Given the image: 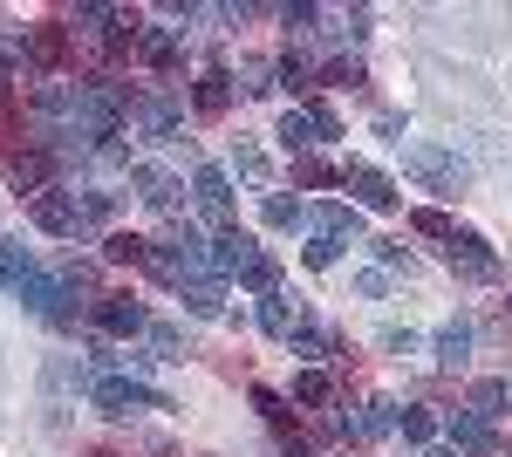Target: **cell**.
Returning <instances> with one entry per match:
<instances>
[{
	"mask_svg": "<svg viewBox=\"0 0 512 457\" xmlns=\"http://www.w3.org/2000/svg\"><path fill=\"white\" fill-rule=\"evenodd\" d=\"M0 280H7V287L21 294V307H28V314H41L48 328H76V307H69V287H62L55 273H41L35 260H28V253L14 246V239H0Z\"/></svg>",
	"mask_w": 512,
	"mask_h": 457,
	"instance_id": "1",
	"label": "cell"
},
{
	"mask_svg": "<svg viewBox=\"0 0 512 457\" xmlns=\"http://www.w3.org/2000/svg\"><path fill=\"white\" fill-rule=\"evenodd\" d=\"M403 171H410V178H417L424 191H437V198H458V191L472 185L465 157L444 151V144H403Z\"/></svg>",
	"mask_w": 512,
	"mask_h": 457,
	"instance_id": "2",
	"label": "cell"
},
{
	"mask_svg": "<svg viewBox=\"0 0 512 457\" xmlns=\"http://www.w3.org/2000/svg\"><path fill=\"white\" fill-rule=\"evenodd\" d=\"M89 396H96V410H103V417H137V410H171V403H164L158 389H144L137 376H103L96 389H89Z\"/></svg>",
	"mask_w": 512,
	"mask_h": 457,
	"instance_id": "3",
	"label": "cell"
},
{
	"mask_svg": "<svg viewBox=\"0 0 512 457\" xmlns=\"http://www.w3.org/2000/svg\"><path fill=\"white\" fill-rule=\"evenodd\" d=\"M130 130L151 144H178V103L171 96H130Z\"/></svg>",
	"mask_w": 512,
	"mask_h": 457,
	"instance_id": "4",
	"label": "cell"
},
{
	"mask_svg": "<svg viewBox=\"0 0 512 457\" xmlns=\"http://www.w3.org/2000/svg\"><path fill=\"white\" fill-rule=\"evenodd\" d=\"M89 321H96L103 335H144V328H151L144 301H130V294H96V301H89Z\"/></svg>",
	"mask_w": 512,
	"mask_h": 457,
	"instance_id": "5",
	"label": "cell"
},
{
	"mask_svg": "<svg viewBox=\"0 0 512 457\" xmlns=\"http://www.w3.org/2000/svg\"><path fill=\"white\" fill-rule=\"evenodd\" d=\"M444 260L465 273V280H499V260H492V246H485L478 232H465V226L444 239Z\"/></svg>",
	"mask_w": 512,
	"mask_h": 457,
	"instance_id": "6",
	"label": "cell"
},
{
	"mask_svg": "<svg viewBox=\"0 0 512 457\" xmlns=\"http://www.w3.org/2000/svg\"><path fill=\"white\" fill-rule=\"evenodd\" d=\"M390 430H396V403H383V396L355 403L349 417H342V437H349V444H383Z\"/></svg>",
	"mask_w": 512,
	"mask_h": 457,
	"instance_id": "7",
	"label": "cell"
},
{
	"mask_svg": "<svg viewBox=\"0 0 512 457\" xmlns=\"http://www.w3.org/2000/svg\"><path fill=\"white\" fill-rule=\"evenodd\" d=\"M28 219H35L41 232H55V239H69V232L82 226L76 191H41V198H28Z\"/></svg>",
	"mask_w": 512,
	"mask_h": 457,
	"instance_id": "8",
	"label": "cell"
},
{
	"mask_svg": "<svg viewBox=\"0 0 512 457\" xmlns=\"http://www.w3.org/2000/svg\"><path fill=\"white\" fill-rule=\"evenodd\" d=\"M21 55H28L35 69H62V62H69V28H62V21L28 28V35H21Z\"/></svg>",
	"mask_w": 512,
	"mask_h": 457,
	"instance_id": "9",
	"label": "cell"
},
{
	"mask_svg": "<svg viewBox=\"0 0 512 457\" xmlns=\"http://www.w3.org/2000/svg\"><path fill=\"white\" fill-rule=\"evenodd\" d=\"M192 191H198V212H205V219H219V232L233 226V191H226V171H219V164H198Z\"/></svg>",
	"mask_w": 512,
	"mask_h": 457,
	"instance_id": "10",
	"label": "cell"
},
{
	"mask_svg": "<svg viewBox=\"0 0 512 457\" xmlns=\"http://www.w3.org/2000/svg\"><path fill=\"white\" fill-rule=\"evenodd\" d=\"M130 191H137V198H144V205H151V212H171V205H178V178H171V171H164V164H130Z\"/></svg>",
	"mask_w": 512,
	"mask_h": 457,
	"instance_id": "11",
	"label": "cell"
},
{
	"mask_svg": "<svg viewBox=\"0 0 512 457\" xmlns=\"http://www.w3.org/2000/svg\"><path fill=\"white\" fill-rule=\"evenodd\" d=\"M451 451L458 457H499V430L465 410V417H451Z\"/></svg>",
	"mask_w": 512,
	"mask_h": 457,
	"instance_id": "12",
	"label": "cell"
},
{
	"mask_svg": "<svg viewBox=\"0 0 512 457\" xmlns=\"http://www.w3.org/2000/svg\"><path fill=\"white\" fill-rule=\"evenodd\" d=\"M308 219H315V239H335V246L362 232V212H355V205H342V198H321Z\"/></svg>",
	"mask_w": 512,
	"mask_h": 457,
	"instance_id": "13",
	"label": "cell"
},
{
	"mask_svg": "<svg viewBox=\"0 0 512 457\" xmlns=\"http://www.w3.org/2000/svg\"><path fill=\"white\" fill-rule=\"evenodd\" d=\"M349 191L369 205V212H396V185L376 171V164H349Z\"/></svg>",
	"mask_w": 512,
	"mask_h": 457,
	"instance_id": "14",
	"label": "cell"
},
{
	"mask_svg": "<svg viewBox=\"0 0 512 457\" xmlns=\"http://www.w3.org/2000/svg\"><path fill=\"white\" fill-rule=\"evenodd\" d=\"M7 178H14V191H48V178H55V164H48V151H14L7 157Z\"/></svg>",
	"mask_w": 512,
	"mask_h": 457,
	"instance_id": "15",
	"label": "cell"
},
{
	"mask_svg": "<svg viewBox=\"0 0 512 457\" xmlns=\"http://www.w3.org/2000/svg\"><path fill=\"white\" fill-rule=\"evenodd\" d=\"M192 103H198V116H226L233 110V76H226V69H205V76L192 82Z\"/></svg>",
	"mask_w": 512,
	"mask_h": 457,
	"instance_id": "16",
	"label": "cell"
},
{
	"mask_svg": "<svg viewBox=\"0 0 512 457\" xmlns=\"http://www.w3.org/2000/svg\"><path fill=\"white\" fill-rule=\"evenodd\" d=\"M239 287L267 301V294L280 287V260H274V253H260V246H253V253H246V267H239Z\"/></svg>",
	"mask_w": 512,
	"mask_h": 457,
	"instance_id": "17",
	"label": "cell"
},
{
	"mask_svg": "<svg viewBox=\"0 0 512 457\" xmlns=\"http://www.w3.org/2000/svg\"><path fill=\"white\" fill-rule=\"evenodd\" d=\"M178 294H185V314H198V321H219L226 314V287L219 280H185Z\"/></svg>",
	"mask_w": 512,
	"mask_h": 457,
	"instance_id": "18",
	"label": "cell"
},
{
	"mask_svg": "<svg viewBox=\"0 0 512 457\" xmlns=\"http://www.w3.org/2000/svg\"><path fill=\"white\" fill-rule=\"evenodd\" d=\"M506 403H512V382H499V376H485V382H472V396H465V410L472 417H506Z\"/></svg>",
	"mask_w": 512,
	"mask_h": 457,
	"instance_id": "19",
	"label": "cell"
},
{
	"mask_svg": "<svg viewBox=\"0 0 512 457\" xmlns=\"http://www.w3.org/2000/svg\"><path fill=\"white\" fill-rule=\"evenodd\" d=\"M103 260H110V267H151V239H137V232H110V239H103Z\"/></svg>",
	"mask_w": 512,
	"mask_h": 457,
	"instance_id": "20",
	"label": "cell"
},
{
	"mask_svg": "<svg viewBox=\"0 0 512 457\" xmlns=\"http://www.w3.org/2000/svg\"><path fill=\"white\" fill-rule=\"evenodd\" d=\"M431 348H437V362H444V369H458V362L472 355V321H444Z\"/></svg>",
	"mask_w": 512,
	"mask_h": 457,
	"instance_id": "21",
	"label": "cell"
},
{
	"mask_svg": "<svg viewBox=\"0 0 512 457\" xmlns=\"http://www.w3.org/2000/svg\"><path fill=\"white\" fill-rule=\"evenodd\" d=\"M246 253H253V239H246L239 226H226L219 239H212V267H219V273H239V267H246Z\"/></svg>",
	"mask_w": 512,
	"mask_h": 457,
	"instance_id": "22",
	"label": "cell"
},
{
	"mask_svg": "<svg viewBox=\"0 0 512 457\" xmlns=\"http://www.w3.org/2000/svg\"><path fill=\"white\" fill-rule=\"evenodd\" d=\"M137 55H144L151 69H164V76H171V69H178V35H164V28H144V35H137Z\"/></svg>",
	"mask_w": 512,
	"mask_h": 457,
	"instance_id": "23",
	"label": "cell"
},
{
	"mask_svg": "<svg viewBox=\"0 0 512 457\" xmlns=\"http://www.w3.org/2000/svg\"><path fill=\"white\" fill-rule=\"evenodd\" d=\"M274 137L287 144V157H308V144H321V137H315V123H308V110H287Z\"/></svg>",
	"mask_w": 512,
	"mask_h": 457,
	"instance_id": "24",
	"label": "cell"
},
{
	"mask_svg": "<svg viewBox=\"0 0 512 457\" xmlns=\"http://www.w3.org/2000/svg\"><path fill=\"white\" fill-rule=\"evenodd\" d=\"M274 76H280V89H294V96H308V103H315V69H308L294 48H287V55L274 62Z\"/></svg>",
	"mask_w": 512,
	"mask_h": 457,
	"instance_id": "25",
	"label": "cell"
},
{
	"mask_svg": "<svg viewBox=\"0 0 512 457\" xmlns=\"http://www.w3.org/2000/svg\"><path fill=\"white\" fill-rule=\"evenodd\" d=\"M328 396H335V382H328V369H301V376H294V403H308V410H321Z\"/></svg>",
	"mask_w": 512,
	"mask_h": 457,
	"instance_id": "26",
	"label": "cell"
},
{
	"mask_svg": "<svg viewBox=\"0 0 512 457\" xmlns=\"http://www.w3.org/2000/svg\"><path fill=\"white\" fill-rule=\"evenodd\" d=\"M260 328H267L274 342H287V335H294V307L280 301V294H267V307H260Z\"/></svg>",
	"mask_w": 512,
	"mask_h": 457,
	"instance_id": "27",
	"label": "cell"
},
{
	"mask_svg": "<svg viewBox=\"0 0 512 457\" xmlns=\"http://www.w3.org/2000/svg\"><path fill=\"white\" fill-rule=\"evenodd\" d=\"M396 423H403L410 444H424V451L437 444V417H431V410H396Z\"/></svg>",
	"mask_w": 512,
	"mask_h": 457,
	"instance_id": "28",
	"label": "cell"
},
{
	"mask_svg": "<svg viewBox=\"0 0 512 457\" xmlns=\"http://www.w3.org/2000/svg\"><path fill=\"white\" fill-rule=\"evenodd\" d=\"M410 232H424V239H451V212H437V205H417V212H410Z\"/></svg>",
	"mask_w": 512,
	"mask_h": 457,
	"instance_id": "29",
	"label": "cell"
},
{
	"mask_svg": "<svg viewBox=\"0 0 512 457\" xmlns=\"http://www.w3.org/2000/svg\"><path fill=\"white\" fill-rule=\"evenodd\" d=\"M260 219H267V226H294V219H301V205H294V198H287V191H267V198H260Z\"/></svg>",
	"mask_w": 512,
	"mask_h": 457,
	"instance_id": "30",
	"label": "cell"
},
{
	"mask_svg": "<svg viewBox=\"0 0 512 457\" xmlns=\"http://www.w3.org/2000/svg\"><path fill=\"white\" fill-rule=\"evenodd\" d=\"M294 178H301V185H308V191H321V185H335V164H328V157H315V151H308V157H294Z\"/></svg>",
	"mask_w": 512,
	"mask_h": 457,
	"instance_id": "31",
	"label": "cell"
},
{
	"mask_svg": "<svg viewBox=\"0 0 512 457\" xmlns=\"http://www.w3.org/2000/svg\"><path fill=\"white\" fill-rule=\"evenodd\" d=\"M321 82H335V89H362V62H355V55H335V62H328V69H321Z\"/></svg>",
	"mask_w": 512,
	"mask_h": 457,
	"instance_id": "32",
	"label": "cell"
},
{
	"mask_svg": "<svg viewBox=\"0 0 512 457\" xmlns=\"http://www.w3.org/2000/svg\"><path fill=\"white\" fill-rule=\"evenodd\" d=\"M144 335H151V348H158V355H171V362H185V335H178L171 321H151Z\"/></svg>",
	"mask_w": 512,
	"mask_h": 457,
	"instance_id": "33",
	"label": "cell"
},
{
	"mask_svg": "<svg viewBox=\"0 0 512 457\" xmlns=\"http://www.w3.org/2000/svg\"><path fill=\"white\" fill-rule=\"evenodd\" d=\"M76 212L89 219V226H110V212H117V198H110V191H89V198H76Z\"/></svg>",
	"mask_w": 512,
	"mask_h": 457,
	"instance_id": "34",
	"label": "cell"
},
{
	"mask_svg": "<svg viewBox=\"0 0 512 457\" xmlns=\"http://www.w3.org/2000/svg\"><path fill=\"white\" fill-rule=\"evenodd\" d=\"M308 123H315V137H321V144H328V137H342V116L328 110L321 96H315V103H308Z\"/></svg>",
	"mask_w": 512,
	"mask_h": 457,
	"instance_id": "35",
	"label": "cell"
},
{
	"mask_svg": "<svg viewBox=\"0 0 512 457\" xmlns=\"http://www.w3.org/2000/svg\"><path fill=\"white\" fill-rule=\"evenodd\" d=\"M233 171L239 178H267V157L253 151V144H233Z\"/></svg>",
	"mask_w": 512,
	"mask_h": 457,
	"instance_id": "36",
	"label": "cell"
},
{
	"mask_svg": "<svg viewBox=\"0 0 512 457\" xmlns=\"http://www.w3.org/2000/svg\"><path fill=\"white\" fill-rule=\"evenodd\" d=\"M287 342H294V355H315V348H321V328H315V321H294V335H287Z\"/></svg>",
	"mask_w": 512,
	"mask_h": 457,
	"instance_id": "37",
	"label": "cell"
},
{
	"mask_svg": "<svg viewBox=\"0 0 512 457\" xmlns=\"http://www.w3.org/2000/svg\"><path fill=\"white\" fill-rule=\"evenodd\" d=\"M383 348H390V355H417V335H410V328H383Z\"/></svg>",
	"mask_w": 512,
	"mask_h": 457,
	"instance_id": "38",
	"label": "cell"
},
{
	"mask_svg": "<svg viewBox=\"0 0 512 457\" xmlns=\"http://www.w3.org/2000/svg\"><path fill=\"white\" fill-rule=\"evenodd\" d=\"M376 253H383V267H403V273H410V253H403V239H376Z\"/></svg>",
	"mask_w": 512,
	"mask_h": 457,
	"instance_id": "39",
	"label": "cell"
},
{
	"mask_svg": "<svg viewBox=\"0 0 512 457\" xmlns=\"http://www.w3.org/2000/svg\"><path fill=\"white\" fill-rule=\"evenodd\" d=\"M355 294H362V301H383V294H390V280H383V273H362V280H355Z\"/></svg>",
	"mask_w": 512,
	"mask_h": 457,
	"instance_id": "40",
	"label": "cell"
},
{
	"mask_svg": "<svg viewBox=\"0 0 512 457\" xmlns=\"http://www.w3.org/2000/svg\"><path fill=\"white\" fill-rule=\"evenodd\" d=\"M274 82H267V62H246V96H267Z\"/></svg>",
	"mask_w": 512,
	"mask_h": 457,
	"instance_id": "41",
	"label": "cell"
},
{
	"mask_svg": "<svg viewBox=\"0 0 512 457\" xmlns=\"http://www.w3.org/2000/svg\"><path fill=\"white\" fill-rule=\"evenodd\" d=\"M335 253H342L335 239H315V246H308V267H335Z\"/></svg>",
	"mask_w": 512,
	"mask_h": 457,
	"instance_id": "42",
	"label": "cell"
},
{
	"mask_svg": "<svg viewBox=\"0 0 512 457\" xmlns=\"http://www.w3.org/2000/svg\"><path fill=\"white\" fill-rule=\"evenodd\" d=\"M280 21H287V28H315L321 14H315V7H280Z\"/></svg>",
	"mask_w": 512,
	"mask_h": 457,
	"instance_id": "43",
	"label": "cell"
},
{
	"mask_svg": "<svg viewBox=\"0 0 512 457\" xmlns=\"http://www.w3.org/2000/svg\"><path fill=\"white\" fill-rule=\"evenodd\" d=\"M253 403H260V410H267L274 423H287V410H280V396H274V389H253Z\"/></svg>",
	"mask_w": 512,
	"mask_h": 457,
	"instance_id": "44",
	"label": "cell"
},
{
	"mask_svg": "<svg viewBox=\"0 0 512 457\" xmlns=\"http://www.w3.org/2000/svg\"><path fill=\"white\" fill-rule=\"evenodd\" d=\"M7 89H14V62L0 55V96H7Z\"/></svg>",
	"mask_w": 512,
	"mask_h": 457,
	"instance_id": "45",
	"label": "cell"
},
{
	"mask_svg": "<svg viewBox=\"0 0 512 457\" xmlns=\"http://www.w3.org/2000/svg\"><path fill=\"white\" fill-rule=\"evenodd\" d=\"M424 457H458V451H451V444H431V451H424Z\"/></svg>",
	"mask_w": 512,
	"mask_h": 457,
	"instance_id": "46",
	"label": "cell"
},
{
	"mask_svg": "<svg viewBox=\"0 0 512 457\" xmlns=\"http://www.w3.org/2000/svg\"><path fill=\"white\" fill-rule=\"evenodd\" d=\"M96 457H117V451H96Z\"/></svg>",
	"mask_w": 512,
	"mask_h": 457,
	"instance_id": "47",
	"label": "cell"
},
{
	"mask_svg": "<svg viewBox=\"0 0 512 457\" xmlns=\"http://www.w3.org/2000/svg\"><path fill=\"white\" fill-rule=\"evenodd\" d=\"M506 307H512V301H506Z\"/></svg>",
	"mask_w": 512,
	"mask_h": 457,
	"instance_id": "48",
	"label": "cell"
}]
</instances>
